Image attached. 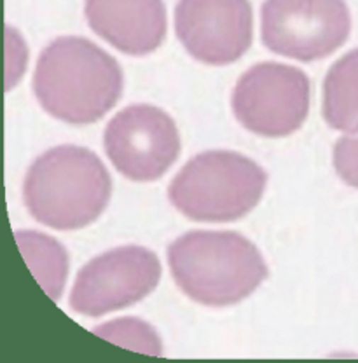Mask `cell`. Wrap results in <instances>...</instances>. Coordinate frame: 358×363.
Masks as SVG:
<instances>
[{"label": "cell", "instance_id": "10", "mask_svg": "<svg viewBox=\"0 0 358 363\" xmlns=\"http://www.w3.org/2000/svg\"><path fill=\"white\" fill-rule=\"evenodd\" d=\"M84 14L89 28L124 55H150L167 37L163 0H86Z\"/></svg>", "mask_w": 358, "mask_h": 363}, {"label": "cell", "instance_id": "7", "mask_svg": "<svg viewBox=\"0 0 358 363\" xmlns=\"http://www.w3.org/2000/svg\"><path fill=\"white\" fill-rule=\"evenodd\" d=\"M161 279V262L150 250L128 245L89 260L77 272L70 308L77 315L98 318L133 306L152 294Z\"/></svg>", "mask_w": 358, "mask_h": 363}, {"label": "cell", "instance_id": "14", "mask_svg": "<svg viewBox=\"0 0 358 363\" xmlns=\"http://www.w3.org/2000/svg\"><path fill=\"white\" fill-rule=\"evenodd\" d=\"M334 168L345 184L358 189V136H342L334 145Z\"/></svg>", "mask_w": 358, "mask_h": 363}, {"label": "cell", "instance_id": "5", "mask_svg": "<svg viewBox=\"0 0 358 363\" xmlns=\"http://www.w3.org/2000/svg\"><path fill=\"white\" fill-rule=\"evenodd\" d=\"M310 79L301 68L264 62L241 75L231 105L245 130L266 138H281L304 124L310 113Z\"/></svg>", "mask_w": 358, "mask_h": 363}, {"label": "cell", "instance_id": "1", "mask_svg": "<svg viewBox=\"0 0 358 363\" xmlns=\"http://www.w3.org/2000/svg\"><path fill=\"white\" fill-rule=\"evenodd\" d=\"M119 63L84 37H58L40 52L33 93L49 116L86 126L100 121L123 94Z\"/></svg>", "mask_w": 358, "mask_h": 363}, {"label": "cell", "instance_id": "2", "mask_svg": "<svg viewBox=\"0 0 358 363\" xmlns=\"http://www.w3.org/2000/svg\"><path fill=\"white\" fill-rule=\"evenodd\" d=\"M177 286L194 302L228 308L247 298L267 278L262 253L233 230H191L168 247Z\"/></svg>", "mask_w": 358, "mask_h": 363}, {"label": "cell", "instance_id": "8", "mask_svg": "<svg viewBox=\"0 0 358 363\" xmlns=\"http://www.w3.org/2000/svg\"><path fill=\"white\" fill-rule=\"evenodd\" d=\"M104 147L121 175L133 182H154L177 161L182 143L167 112L142 104L112 117L105 128Z\"/></svg>", "mask_w": 358, "mask_h": 363}, {"label": "cell", "instance_id": "6", "mask_svg": "<svg viewBox=\"0 0 358 363\" xmlns=\"http://www.w3.org/2000/svg\"><path fill=\"white\" fill-rule=\"evenodd\" d=\"M352 16L345 0H266L261 9L262 43L297 62L330 56L348 40Z\"/></svg>", "mask_w": 358, "mask_h": 363}, {"label": "cell", "instance_id": "13", "mask_svg": "<svg viewBox=\"0 0 358 363\" xmlns=\"http://www.w3.org/2000/svg\"><path fill=\"white\" fill-rule=\"evenodd\" d=\"M93 334L124 350L137 351L149 357H163V342L157 332L147 321L138 318L126 316L108 321L93 328Z\"/></svg>", "mask_w": 358, "mask_h": 363}, {"label": "cell", "instance_id": "9", "mask_svg": "<svg viewBox=\"0 0 358 363\" xmlns=\"http://www.w3.org/2000/svg\"><path fill=\"white\" fill-rule=\"evenodd\" d=\"M175 32L186 51L206 65L238 62L254 39L248 0H179Z\"/></svg>", "mask_w": 358, "mask_h": 363}, {"label": "cell", "instance_id": "12", "mask_svg": "<svg viewBox=\"0 0 358 363\" xmlns=\"http://www.w3.org/2000/svg\"><path fill=\"white\" fill-rule=\"evenodd\" d=\"M14 240L40 289L49 295L51 301H60L69 278L70 266L65 247L55 238L37 230H16Z\"/></svg>", "mask_w": 358, "mask_h": 363}, {"label": "cell", "instance_id": "4", "mask_svg": "<svg viewBox=\"0 0 358 363\" xmlns=\"http://www.w3.org/2000/svg\"><path fill=\"white\" fill-rule=\"evenodd\" d=\"M266 172L229 150L192 157L172 180L169 203L196 222H235L250 213L266 189Z\"/></svg>", "mask_w": 358, "mask_h": 363}, {"label": "cell", "instance_id": "15", "mask_svg": "<svg viewBox=\"0 0 358 363\" xmlns=\"http://www.w3.org/2000/svg\"><path fill=\"white\" fill-rule=\"evenodd\" d=\"M7 37V79H6V89L9 91L13 86L18 84L21 77H23L26 58H28V51H26L25 40L21 39L20 33L7 26L6 30Z\"/></svg>", "mask_w": 358, "mask_h": 363}, {"label": "cell", "instance_id": "11", "mask_svg": "<svg viewBox=\"0 0 358 363\" xmlns=\"http://www.w3.org/2000/svg\"><path fill=\"white\" fill-rule=\"evenodd\" d=\"M323 119L332 130L358 133V49L346 52L327 72Z\"/></svg>", "mask_w": 358, "mask_h": 363}, {"label": "cell", "instance_id": "3", "mask_svg": "<svg viewBox=\"0 0 358 363\" xmlns=\"http://www.w3.org/2000/svg\"><path fill=\"white\" fill-rule=\"evenodd\" d=\"M112 180L93 150L58 145L28 168L23 199L39 224L56 230H75L93 224L107 208Z\"/></svg>", "mask_w": 358, "mask_h": 363}]
</instances>
